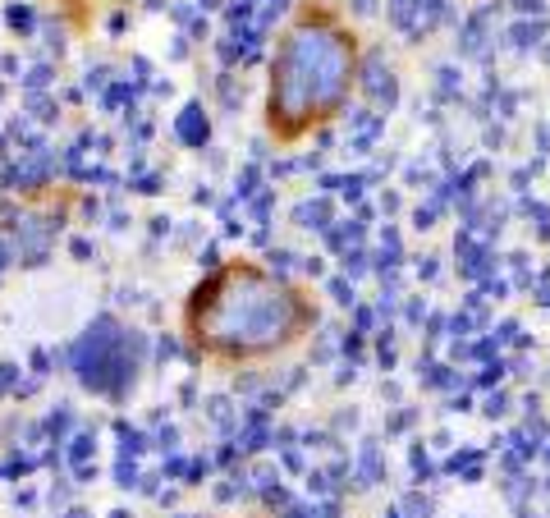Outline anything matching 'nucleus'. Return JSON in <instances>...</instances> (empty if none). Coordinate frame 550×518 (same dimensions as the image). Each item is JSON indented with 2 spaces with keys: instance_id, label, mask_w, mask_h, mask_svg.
<instances>
[{
  "instance_id": "obj_1",
  "label": "nucleus",
  "mask_w": 550,
  "mask_h": 518,
  "mask_svg": "<svg viewBox=\"0 0 550 518\" xmlns=\"http://www.w3.org/2000/svg\"><path fill=\"white\" fill-rule=\"evenodd\" d=\"M316 326V294L266 271L253 257H229L188 289L179 312L183 344L211 367H262L285 358Z\"/></svg>"
},
{
  "instance_id": "obj_2",
  "label": "nucleus",
  "mask_w": 550,
  "mask_h": 518,
  "mask_svg": "<svg viewBox=\"0 0 550 518\" xmlns=\"http://www.w3.org/2000/svg\"><path fill=\"white\" fill-rule=\"evenodd\" d=\"M362 69V42L331 0H298L266 64L262 124L275 147H298L349 106Z\"/></svg>"
},
{
  "instance_id": "obj_3",
  "label": "nucleus",
  "mask_w": 550,
  "mask_h": 518,
  "mask_svg": "<svg viewBox=\"0 0 550 518\" xmlns=\"http://www.w3.org/2000/svg\"><path fill=\"white\" fill-rule=\"evenodd\" d=\"M120 5H124V0H55V9L69 18L74 33H88L105 9H120Z\"/></svg>"
}]
</instances>
